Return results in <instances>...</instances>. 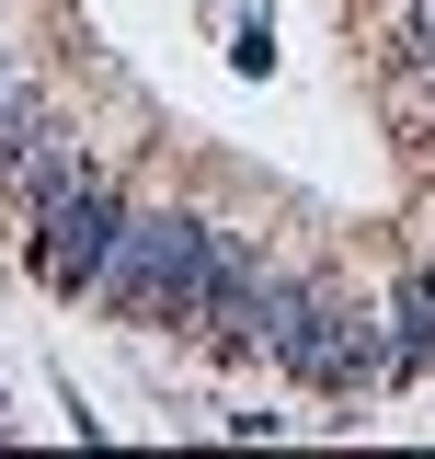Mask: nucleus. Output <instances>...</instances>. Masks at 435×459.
I'll return each instance as SVG.
<instances>
[{
    "mask_svg": "<svg viewBox=\"0 0 435 459\" xmlns=\"http://www.w3.org/2000/svg\"><path fill=\"white\" fill-rule=\"evenodd\" d=\"M207 207L195 195H138L126 230H115L104 276H92V310L115 322H149V333H183L195 322V287H207Z\"/></svg>",
    "mask_w": 435,
    "mask_h": 459,
    "instance_id": "obj_1",
    "label": "nucleus"
},
{
    "mask_svg": "<svg viewBox=\"0 0 435 459\" xmlns=\"http://www.w3.org/2000/svg\"><path fill=\"white\" fill-rule=\"evenodd\" d=\"M126 207H138L126 161H104V150H92V172H81V184H57L47 207L12 230V241H23V276L47 287V299H69V310H92V276H104V253H115V230H126Z\"/></svg>",
    "mask_w": 435,
    "mask_h": 459,
    "instance_id": "obj_2",
    "label": "nucleus"
},
{
    "mask_svg": "<svg viewBox=\"0 0 435 459\" xmlns=\"http://www.w3.org/2000/svg\"><path fill=\"white\" fill-rule=\"evenodd\" d=\"M344 333H355V299L344 287H298V310L275 322V379H298V391H332L344 402Z\"/></svg>",
    "mask_w": 435,
    "mask_h": 459,
    "instance_id": "obj_3",
    "label": "nucleus"
},
{
    "mask_svg": "<svg viewBox=\"0 0 435 459\" xmlns=\"http://www.w3.org/2000/svg\"><path fill=\"white\" fill-rule=\"evenodd\" d=\"M81 172H92V138H81L69 115H47V126H35V138L0 161V219L23 230V219H35V207L57 195V184H81Z\"/></svg>",
    "mask_w": 435,
    "mask_h": 459,
    "instance_id": "obj_4",
    "label": "nucleus"
},
{
    "mask_svg": "<svg viewBox=\"0 0 435 459\" xmlns=\"http://www.w3.org/2000/svg\"><path fill=\"white\" fill-rule=\"evenodd\" d=\"M379 310H389V344H401V391H413V379L435 368V253L389 276V299H379Z\"/></svg>",
    "mask_w": 435,
    "mask_h": 459,
    "instance_id": "obj_5",
    "label": "nucleus"
},
{
    "mask_svg": "<svg viewBox=\"0 0 435 459\" xmlns=\"http://www.w3.org/2000/svg\"><path fill=\"white\" fill-rule=\"evenodd\" d=\"M47 115H57V92H47V81H35V69H23V81L0 92V161H12V150H23V138H35Z\"/></svg>",
    "mask_w": 435,
    "mask_h": 459,
    "instance_id": "obj_6",
    "label": "nucleus"
},
{
    "mask_svg": "<svg viewBox=\"0 0 435 459\" xmlns=\"http://www.w3.org/2000/svg\"><path fill=\"white\" fill-rule=\"evenodd\" d=\"M229 69H252V81L275 69V23H264V12H241V23H229Z\"/></svg>",
    "mask_w": 435,
    "mask_h": 459,
    "instance_id": "obj_7",
    "label": "nucleus"
},
{
    "mask_svg": "<svg viewBox=\"0 0 435 459\" xmlns=\"http://www.w3.org/2000/svg\"><path fill=\"white\" fill-rule=\"evenodd\" d=\"M12 81H23V57H12V47H0V92H12Z\"/></svg>",
    "mask_w": 435,
    "mask_h": 459,
    "instance_id": "obj_8",
    "label": "nucleus"
},
{
    "mask_svg": "<svg viewBox=\"0 0 435 459\" xmlns=\"http://www.w3.org/2000/svg\"><path fill=\"white\" fill-rule=\"evenodd\" d=\"M0 437H12V402H0Z\"/></svg>",
    "mask_w": 435,
    "mask_h": 459,
    "instance_id": "obj_9",
    "label": "nucleus"
},
{
    "mask_svg": "<svg viewBox=\"0 0 435 459\" xmlns=\"http://www.w3.org/2000/svg\"><path fill=\"white\" fill-rule=\"evenodd\" d=\"M0 12H12V0H0Z\"/></svg>",
    "mask_w": 435,
    "mask_h": 459,
    "instance_id": "obj_10",
    "label": "nucleus"
}]
</instances>
